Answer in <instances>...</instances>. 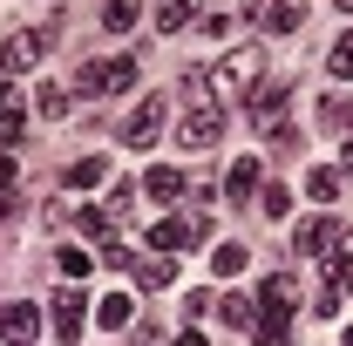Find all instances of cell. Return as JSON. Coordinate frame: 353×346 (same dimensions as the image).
<instances>
[{
  "mask_svg": "<svg viewBox=\"0 0 353 346\" xmlns=\"http://www.w3.org/2000/svg\"><path fill=\"white\" fill-rule=\"evenodd\" d=\"M183 143L190 150H211L224 136V109H218V95H211V75L204 68H183Z\"/></svg>",
  "mask_w": 353,
  "mask_h": 346,
  "instance_id": "6da1fadb",
  "label": "cell"
},
{
  "mask_svg": "<svg viewBox=\"0 0 353 346\" xmlns=\"http://www.w3.org/2000/svg\"><path fill=\"white\" fill-rule=\"evenodd\" d=\"M116 88H136V61L130 54H116V61H82L75 95H116Z\"/></svg>",
  "mask_w": 353,
  "mask_h": 346,
  "instance_id": "7a4b0ae2",
  "label": "cell"
},
{
  "mask_svg": "<svg viewBox=\"0 0 353 346\" xmlns=\"http://www.w3.org/2000/svg\"><path fill=\"white\" fill-rule=\"evenodd\" d=\"M48 48H54V28H34V34H7V41H0V82H7V75H21V68H34Z\"/></svg>",
  "mask_w": 353,
  "mask_h": 346,
  "instance_id": "3957f363",
  "label": "cell"
},
{
  "mask_svg": "<svg viewBox=\"0 0 353 346\" xmlns=\"http://www.w3.org/2000/svg\"><path fill=\"white\" fill-rule=\"evenodd\" d=\"M48 326H54V340H82V326H88V299L75 292V285H61L54 299H48Z\"/></svg>",
  "mask_w": 353,
  "mask_h": 346,
  "instance_id": "277c9868",
  "label": "cell"
},
{
  "mask_svg": "<svg viewBox=\"0 0 353 346\" xmlns=\"http://www.w3.org/2000/svg\"><path fill=\"white\" fill-rule=\"evenodd\" d=\"M163 116H170V102H163V95H143L130 109V123H123V143H130V150H150V143L163 136Z\"/></svg>",
  "mask_w": 353,
  "mask_h": 346,
  "instance_id": "5b68a950",
  "label": "cell"
},
{
  "mask_svg": "<svg viewBox=\"0 0 353 346\" xmlns=\"http://www.w3.org/2000/svg\"><path fill=\"white\" fill-rule=\"evenodd\" d=\"M218 82L238 88V95H252V88L265 82V54H259V48H231V54L218 61Z\"/></svg>",
  "mask_w": 353,
  "mask_h": 346,
  "instance_id": "8992f818",
  "label": "cell"
},
{
  "mask_svg": "<svg viewBox=\"0 0 353 346\" xmlns=\"http://www.w3.org/2000/svg\"><path fill=\"white\" fill-rule=\"evenodd\" d=\"M34 333H41V305L34 299H7L0 305V340L7 346H34Z\"/></svg>",
  "mask_w": 353,
  "mask_h": 346,
  "instance_id": "52a82bcc",
  "label": "cell"
},
{
  "mask_svg": "<svg viewBox=\"0 0 353 346\" xmlns=\"http://www.w3.org/2000/svg\"><path fill=\"white\" fill-rule=\"evenodd\" d=\"M197 238H204V217H163V224L150 231V245H157L163 258H170V252H190Z\"/></svg>",
  "mask_w": 353,
  "mask_h": 346,
  "instance_id": "ba28073f",
  "label": "cell"
},
{
  "mask_svg": "<svg viewBox=\"0 0 353 346\" xmlns=\"http://www.w3.org/2000/svg\"><path fill=\"white\" fill-rule=\"evenodd\" d=\"M340 238H347V231H340L333 217H306V224L292 231V252H333Z\"/></svg>",
  "mask_w": 353,
  "mask_h": 346,
  "instance_id": "9c48e42d",
  "label": "cell"
},
{
  "mask_svg": "<svg viewBox=\"0 0 353 346\" xmlns=\"http://www.w3.org/2000/svg\"><path fill=\"white\" fill-rule=\"evenodd\" d=\"M245 109H252L265 130H272V123H279V109H285V82H272V75H265V82L252 88V95H245Z\"/></svg>",
  "mask_w": 353,
  "mask_h": 346,
  "instance_id": "30bf717a",
  "label": "cell"
},
{
  "mask_svg": "<svg viewBox=\"0 0 353 346\" xmlns=\"http://www.w3.org/2000/svg\"><path fill=\"white\" fill-rule=\"evenodd\" d=\"M259 21L272 28V34H299V28H306V7H299V0H265Z\"/></svg>",
  "mask_w": 353,
  "mask_h": 346,
  "instance_id": "8fae6325",
  "label": "cell"
},
{
  "mask_svg": "<svg viewBox=\"0 0 353 346\" xmlns=\"http://www.w3.org/2000/svg\"><path fill=\"white\" fill-rule=\"evenodd\" d=\"M197 14H204V0H157V28L163 34H183Z\"/></svg>",
  "mask_w": 353,
  "mask_h": 346,
  "instance_id": "7c38bea8",
  "label": "cell"
},
{
  "mask_svg": "<svg viewBox=\"0 0 353 346\" xmlns=\"http://www.w3.org/2000/svg\"><path fill=\"white\" fill-rule=\"evenodd\" d=\"M340 190H347V170H333V163H319V170L306 176V197H312V204H340Z\"/></svg>",
  "mask_w": 353,
  "mask_h": 346,
  "instance_id": "4fadbf2b",
  "label": "cell"
},
{
  "mask_svg": "<svg viewBox=\"0 0 353 346\" xmlns=\"http://www.w3.org/2000/svg\"><path fill=\"white\" fill-rule=\"evenodd\" d=\"M170 278H176V265L163 258V252H150V258H136V285H143V292H163Z\"/></svg>",
  "mask_w": 353,
  "mask_h": 346,
  "instance_id": "5bb4252c",
  "label": "cell"
},
{
  "mask_svg": "<svg viewBox=\"0 0 353 346\" xmlns=\"http://www.w3.org/2000/svg\"><path fill=\"white\" fill-rule=\"evenodd\" d=\"M95 319H102L109 333H123V326H130V319H136V299H130V292H109V299L95 305Z\"/></svg>",
  "mask_w": 353,
  "mask_h": 346,
  "instance_id": "9a60e30c",
  "label": "cell"
},
{
  "mask_svg": "<svg viewBox=\"0 0 353 346\" xmlns=\"http://www.w3.org/2000/svg\"><path fill=\"white\" fill-rule=\"evenodd\" d=\"M224 190H231V197H252V190H259V156H238V163L224 170Z\"/></svg>",
  "mask_w": 353,
  "mask_h": 346,
  "instance_id": "2e32d148",
  "label": "cell"
},
{
  "mask_svg": "<svg viewBox=\"0 0 353 346\" xmlns=\"http://www.w3.org/2000/svg\"><path fill=\"white\" fill-rule=\"evenodd\" d=\"M143 190H150V197H163V204H170V197H183V170H170V163H157V170L143 176Z\"/></svg>",
  "mask_w": 353,
  "mask_h": 346,
  "instance_id": "e0dca14e",
  "label": "cell"
},
{
  "mask_svg": "<svg viewBox=\"0 0 353 346\" xmlns=\"http://www.w3.org/2000/svg\"><path fill=\"white\" fill-rule=\"evenodd\" d=\"M102 176H109V163L102 156H82V163H68V190H95Z\"/></svg>",
  "mask_w": 353,
  "mask_h": 346,
  "instance_id": "ac0fdd59",
  "label": "cell"
},
{
  "mask_svg": "<svg viewBox=\"0 0 353 346\" xmlns=\"http://www.w3.org/2000/svg\"><path fill=\"white\" fill-rule=\"evenodd\" d=\"M245 258H252L245 245H218V252H211V272H218V278H238V272H245Z\"/></svg>",
  "mask_w": 353,
  "mask_h": 346,
  "instance_id": "d6986e66",
  "label": "cell"
},
{
  "mask_svg": "<svg viewBox=\"0 0 353 346\" xmlns=\"http://www.w3.org/2000/svg\"><path fill=\"white\" fill-rule=\"evenodd\" d=\"M218 312L231 319V326H259V299H245V292H231V299H224Z\"/></svg>",
  "mask_w": 353,
  "mask_h": 346,
  "instance_id": "ffe728a7",
  "label": "cell"
},
{
  "mask_svg": "<svg viewBox=\"0 0 353 346\" xmlns=\"http://www.w3.org/2000/svg\"><path fill=\"white\" fill-rule=\"evenodd\" d=\"M259 211L265 217H285V211H292V190H285V183H265V190H259Z\"/></svg>",
  "mask_w": 353,
  "mask_h": 346,
  "instance_id": "44dd1931",
  "label": "cell"
},
{
  "mask_svg": "<svg viewBox=\"0 0 353 346\" xmlns=\"http://www.w3.org/2000/svg\"><path fill=\"white\" fill-rule=\"evenodd\" d=\"M75 231H82V238H102V245H109V211H95V204H88V211H75Z\"/></svg>",
  "mask_w": 353,
  "mask_h": 346,
  "instance_id": "7402d4cb",
  "label": "cell"
},
{
  "mask_svg": "<svg viewBox=\"0 0 353 346\" xmlns=\"http://www.w3.org/2000/svg\"><path fill=\"white\" fill-rule=\"evenodd\" d=\"M21 130H28V116L7 102V109H0V150H14V143H21Z\"/></svg>",
  "mask_w": 353,
  "mask_h": 346,
  "instance_id": "603a6c76",
  "label": "cell"
},
{
  "mask_svg": "<svg viewBox=\"0 0 353 346\" xmlns=\"http://www.w3.org/2000/svg\"><path fill=\"white\" fill-rule=\"evenodd\" d=\"M136 14H143V0H109V14H102V21L123 34V28H136Z\"/></svg>",
  "mask_w": 353,
  "mask_h": 346,
  "instance_id": "cb8c5ba5",
  "label": "cell"
},
{
  "mask_svg": "<svg viewBox=\"0 0 353 346\" xmlns=\"http://www.w3.org/2000/svg\"><path fill=\"white\" fill-rule=\"evenodd\" d=\"M41 116H48V123H61V116H68V88H61V82L41 88Z\"/></svg>",
  "mask_w": 353,
  "mask_h": 346,
  "instance_id": "d4e9b609",
  "label": "cell"
},
{
  "mask_svg": "<svg viewBox=\"0 0 353 346\" xmlns=\"http://www.w3.org/2000/svg\"><path fill=\"white\" fill-rule=\"evenodd\" d=\"M326 68H333L340 82H353V34H347V41H333V54H326Z\"/></svg>",
  "mask_w": 353,
  "mask_h": 346,
  "instance_id": "484cf974",
  "label": "cell"
},
{
  "mask_svg": "<svg viewBox=\"0 0 353 346\" xmlns=\"http://www.w3.org/2000/svg\"><path fill=\"white\" fill-rule=\"evenodd\" d=\"M88 252H75V245H61V278H88Z\"/></svg>",
  "mask_w": 353,
  "mask_h": 346,
  "instance_id": "4316f807",
  "label": "cell"
},
{
  "mask_svg": "<svg viewBox=\"0 0 353 346\" xmlns=\"http://www.w3.org/2000/svg\"><path fill=\"white\" fill-rule=\"evenodd\" d=\"M319 116H326V123H333V130H353V102H340V95H333V102H326V109H319Z\"/></svg>",
  "mask_w": 353,
  "mask_h": 346,
  "instance_id": "83f0119b",
  "label": "cell"
},
{
  "mask_svg": "<svg viewBox=\"0 0 353 346\" xmlns=\"http://www.w3.org/2000/svg\"><path fill=\"white\" fill-rule=\"evenodd\" d=\"M130 258H136L130 245H116V238H109V245H102V265H116V272H130Z\"/></svg>",
  "mask_w": 353,
  "mask_h": 346,
  "instance_id": "f1b7e54d",
  "label": "cell"
},
{
  "mask_svg": "<svg viewBox=\"0 0 353 346\" xmlns=\"http://www.w3.org/2000/svg\"><path fill=\"white\" fill-rule=\"evenodd\" d=\"M211 305H218V299H211V292H183V319H204Z\"/></svg>",
  "mask_w": 353,
  "mask_h": 346,
  "instance_id": "f546056e",
  "label": "cell"
},
{
  "mask_svg": "<svg viewBox=\"0 0 353 346\" xmlns=\"http://www.w3.org/2000/svg\"><path fill=\"white\" fill-rule=\"evenodd\" d=\"M14 170H21V163H14V156L0 150V190H14Z\"/></svg>",
  "mask_w": 353,
  "mask_h": 346,
  "instance_id": "4dcf8cb0",
  "label": "cell"
},
{
  "mask_svg": "<svg viewBox=\"0 0 353 346\" xmlns=\"http://www.w3.org/2000/svg\"><path fill=\"white\" fill-rule=\"evenodd\" d=\"M7 217H14V190H0V224H7Z\"/></svg>",
  "mask_w": 353,
  "mask_h": 346,
  "instance_id": "1f68e13d",
  "label": "cell"
},
{
  "mask_svg": "<svg viewBox=\"0 0 353 346\" xmlns=\"http://www.w3.org/2000/svg\"><path fill=\"white\" fill-rule=\"evenodd\" d=\"M176 346H204V333H197V326H190V333H176Z\"/></svg>",
  "mask_w": 353,
  "mask_h": 346,
  "instance_id": "d6a6232c",
  "label": "cell"
},
{
  "mask_svg": "<svg viewBox=\"0 0 353 346\" xmlns=\"http://www.w3.org/2000/svg\"><path fill=\"white\" fill-rule=\"evenodd\" d=\"M340 170H347V176H353V143H347V156H340Z\"/></svg>",
  "mask_w": 353,
  "mask_h": 346,
  "instance_id": "836d02e7",
  "label": "cell"
},
{
  "mask_svg": "<svg viewBox=\"0 0 353 346\" xmlns=\"http://www.w3.org/2000/svg\"><path fill=\"white\" fill-rule=\"evenodd\" d=\"M333 7H340V14H353V0H333Z\"/></svg>",
  "mask_w": 353,
  "mask_h": 346,
  "instance_id": "e575fe53",
  "label": "cell"
},
{
  "mask_svg": "<svg viewBox=\"0 0 353 346\" xmlns=\"http://www.w3.org/2000/svg\"><path fill=\"white\" fill-rule=\"evenodd\" d=\"M0 109H7V82H0Z\"/></svg>",
  "mask_w": 353,
  "mask_h": 346,
  "instance_id": "d590c367",
  "label": "cell"
},
{
  "mask_svg": "<svg viewBox=\"0 0 353 346\" xmlns=\"http://www.w3.org/2000/svg\"><path fill=\"white\" fill-rule=\"evenodd\" d=\"M347 346H353V326H347Z\"/></svg>",
  "mask_w": 353,
  "mask_h": 346,
  "instance_id": "8d00e7d4",
  "label": "cell"
},
{
  "mask_svg": "<svg viewBox=\"0 0 353 346\" xmlns=\"http://www.w3.org/2000/svg\"><path fill=\"white\" fill-rule=\"evenodd\" d=\"M347 285H353V272H347Z\"/></svg>",
  "mask_w": 353,
  "mask_h": 346,
  "instance_id": "74e56055",
  "label": "cell"
}]
</instances>
